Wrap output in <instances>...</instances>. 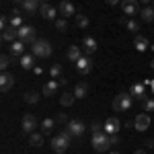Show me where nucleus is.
<instances>
[{"mask_svg":"<svg viewBox=\"0 0 154 154\" xmlns=\"http://www.w3.org/2000/svg\"><path fill=\"white\" fill-rule=\"evenodd\" d=\"M51 51H54V48H51V43L45 41V39H37L35 43L31 45V54L35 58H49Z\"/></svg>","mask_w":154,"mask_h":154,"instance_id":"obj_1","label":"nucleus"},{"mask_svg":"<svg viewBox=\"0 0 154 154\" xmlns=\"http://www.w3.org/2000/svg\"><path fill=\"white\" fill-rule=\"evenodd\" d=\"M131 105H134L131 93H119V95L113 99V109H115V111H130Z\"/></svg>","mask_w":154,"mask_h":154,"instance_id":"obj_2","label":"nucleus"},{"mask_svg":"<svg viewBox=\"0 0 154 154\" xmlns=\"http://www.w3.org/2000/svg\"><path fill=\"white\" fill-rule=\"evenodd\" d=\"M93 148L97 152H107L111 148V138L105 131H99V134H93Z\"/></svg>","mask_w":154,"mask_h":154,"instance_id":"obj_3","label":"nucleus"},{"mask_svg":"<svg viewBox=\"0 0 154 154\" xmlns=\"http://www.w3.org/2000/svg\"><path fill=\"white\" fill-rule=\"evenodd\" d=\"M19 39L23 41L25 45H33V43L37 41L35 27H31V25H23V27H19Z\"/></svg>","mask_w":154,"mask_h":154,"instance_id":"obj_4","label":"nucleus"},{"mask_svg":"<svg viewBox=\"0 0 154 154\" xmlns=\"http://www.w3.org/2000/svg\"><path fill=\"white\" fill-rule=\"evenodd\" d=\"M70 144H72L70 140H66V138L60 134V136H56V138L51 140V150H54L56 154H64L66 150H68V146H70Z\"/></svg>","mask_w":154,"mask_h":154,"instance_id":"obj_5","label":"nucleus"},{"mask_svg":"<svg viewBox=\"0 0 154 154\" xmlns=\"http://www.w3.org/2000/svg\"><path fill=\"white\" fill-rule=\"evenodd\" d=\"M21 128H23V134H33V131L39 128V123H37L35 115H31V113H27L23 115V121H21Z\"/></svg>","mask_w":154,"mask_h":154,"instance_id":"obj_6","label":"nucleus"},{"mask_svg":"<svg viewBox=\"0 0 154 154\" xmlns=\"http://www.w3.org/2000/svg\"><path fill=\"white\" fill-rule=\"evenodd\" d=\"M121 8H123V12L128 17H136V14H140V11H142L138 0H121Z\"/></svg>","mask_w":154,"mask_h":154,"instance_id":"obj_7","label":"nucleus"},{"mask_svg":"<svg viewBox=\"0 0 154 154\" xmlns=\"http://www.w3.org/2000/svg\"><path fill=\"white\" fill-rule=\"evenodd\" d=\"M93 66H95V62L91 60V56H82V58L76 62V70H78V74H91V70H93Z\"/></svg>","mask_w":154,"mask_h":154,"instance_id":"obj_8","label":"nucleus"},{"mask_svg":"<svg viewBox=\"0 0 154 154\" xmlns=\"http://www.w3.org/2000/svg\"><path fill=\"white\" fill-rule=\"evenodd\" d=\"M146 84H150V82H136V84L130 88L131 97H134L136 101H140V103H144V101L148 99V95H146V88H144Z\"/></svg>","mask_w":154,"mask_h":154,"instance_id":"obj_9","label":"nucleus"},{"mask_svg":"<svg viewBox=\"0 0 154 154\" xmlns=\"http://www.w3.org/2000/svg\"><path fill=\"white\" fill-rule=\"evenodd\" d=\"M58 12L62 14V19H68V17L76 14V8H74V4H72L70 0H62L58 4Z\"/></svg>","mask_w":154,"mask_h":154,"instance_id":"obj_10","label":"nucleus"},{"mask_svg":"<svg viewBox=\"0 0 154 154\" xmlns=\"http://www.w3.org/2000/svg\"><path fill=\"white\" fill-rule=\"evenodd\" d=\"M119 130H121V121H119L117 117H109L105 123H103V131L109 134V136H111V134H119Z\"/></svg>","mask_w":154,"mask_h":154,"instance_id":"obj_11","label":"nucleus"},{"mask_svg":"<svg viewBox=\"0 0 154 154\" xmlns=\"http://www.w3.org/2000/svg\"><path fill=\"white\" fill-rule=\"evenodd\" d=\"M66 130H70V134L74 138H80L84 131H86V125H84L82 121H76V119H70V123L66 125Z\"/></svg>","mask_w":154,"mask_h":154,"instance_id":"obj_12","label":"nucleus"},{"mask_svg":"<svg viewBox=\"0 0 154 154\" xmlns=\"http://www.w3.org/2000/svg\"><path fill=\"white\" fill-rule=\"evenodd\" d=\"M12 86H14V76L11 72H2V76H0V91L6 93V91H11Z\"/></svg>","mask_w":154,"mask_h":154,"instance_id":"obj_13","label":"nucleus"},{"mask_svg":"<svg viewBox=\"0 0 154 154\" xmlns=\"http://www.w3.org/2000/svg\"><path fill=\"white\" fill-rule=\"evenodd\" d=\"M39 12H41V17H43L45 21H54V19L58 17V8H54L51 4H48V2H43V4H41Z\"/></svg>","mask_w":154,"mask_h":154,"instance_id":"obj_14","label":"nucleus"},{"mask_svg":"<svg viewBox=\"0 0 154 154\" xmlns=\"http://www.w3.org/2000/svg\"><path fill=\"white\" fill-rule=\"evenodd\" d=\"M134 123H136V128H134V130H138V131L148 130V128H150V117H148V113H140V115H136Z\"/></svg>","mask_w":154,"mask_h":154,"instance_id":"obj_15","label":"nucleus"},{"mask_svg":"<svg viewBox=\"0 0 154 154\" xmlns=\"http://www.w3.org/2000/svg\"><path fill=\"white\" fill-rule=\"evenodd\" d=\"M17 39H19V29H14L11 25L2 29V41H11L12 43V41H17Z\"/></svg>","mask_w":154,"mask_h":154,"instance_id":"obj_16","label":"nucleus"},{"mask_svg":"<svg viewBox=\"0 0 154 154\" xmlns=\"http://www.w3.org/2000/svg\"><path fill=\"white\" fill-rule=\"evenodd\" d=\"M19 64H21L23 70H33L35 68V56L33 54H25V56H21Z\"/></svg>","mask_w":154,"mask_h":154,"instance_id":"obj_17","label":"nucleus"},{"mask_svg":"<svg viewBox=\"0 0 154 154\" xmlns=\"http://www.w3.org/2000/svg\"><path fill=\"white\" fill-rule=\"evenodd\" d=\"M82 51L86 54V56H91V54H95V49H97V41H95V37H84L82 39Z\"/></svg>","mask_w":154,"mask_h":154,"instance_id":"obj_18","label":"nucleus"},{"mask_svg":"<svg viewBox=\"0 0 154 154\" xmlns=\"http://www.w3.org/2000/svg\"><path fill=\"white\" fill-rule=\"evenodd\" d=\"M82 48H80V45H70V48H68V51H66V56H68V60H70V62H78V60L82 58Z\"/></svg>","mask_w":154,"mask_h":154,"instance_id":"obj_19","label":"nucleus"},{"mask_svg":"<svg viewBox=\"0 0 154 154\" xmlns=\"http://www.w3.org/2000/svg\"><path fill=\"white\" fill-rule=\"evenodd\" d=\"M56 125H58V123H56V119H43V121H41V123H39V131H41V134H43V136H48V134H51V131H54V128H56Z\"/></svg>","mask_w":154,"mask_h":154,"instance_id":"obj_20","label":"nucleus"},{"mask_svg":"<svg viewBox=\"0 0 154 154\" xmlns=\"http://www.w3.org/2000/svg\"><path fill=\"white\" fill-rule=\"evenodd\" d=\"M88 91H91V84L84 82V80L74 86V95H76V99H84V97L88 95Z\"/></svg>","mask_w":154,"mask_h":154,"instance_id":"obj_21","label":"nucleus"},{"mask_svg":"<svg viewBox=\"0 0 154 154\" xmlns=\"http://www.w3.org/2000/svg\"><path fill=\"white\" fill-rule=\"evenodd\" d=\"M11 56L14 58V56H25V43L21 41V39H17V41H12L11 43Z\"/></svg>","mask_w":154,"mask_h":154,"instance_id":"obj_22","label":"nucleus"},{"mask_svg":"<svg viewBox=\"0 0 154 154\" xmlns=\"http://www.w3.org/2000/svg\"><path fill=\"white\" fill-rule=\"evenodd\" d=\"M58 88H60V82H58V80H48V82L43 84V95H45V97L56 95V93H58Z\"/></svg>","mask_w":154,"mask_h":154,"instance_id":"obj_23","label":"nucleus"},{"mask_svg":"<svg viewBox=\"0 0 154 154\" xmlns=\"http://www.w3.org/2000/svg\"><path fill=\"white\" fill-rule=\"evenodd\" d=\"M11 27H14V29L23 27V12L19 11V8H14L11 14Z\"/></svg>","mask_w":154,"mask_h":154,"instance_id":"obj_24","label":"nucleus"},{"mask_svg":"<svg viewBox=\"0 0 154 154\" xmlns=\"http://www.w3.org/2000/svg\"><path fill=\"white\" fill-rule=\"evenodd\" d=\"M140 19L144 23H152L154 21V6H144L140 11Z\"/></svg>","mask_w":154,"mask_h":154,"instance_id":"obj_25","label":"nucleus"},{"mask_svg":"<svg viewBox=\"0 0 154 154\" xmlns=\"http://www.w3.org/2000/svg\"><path fill=\"white\" fill-rule=\"evenodd\" d=\"M23 8L29 14H35L37 8H41V6H39V0H23Z\"/></svg>","mask_w":154,"mask_h":154,"instance_id":"obj_26","label":"nucleus"},{"mask_svg":"<svg viewBox=\"0 0 154 154\" xmlns=\"http://www.w3.org/2000/svg\"><path fill=\"white\" fill-rule=\"evenodd\" d=\"M134 45H136V49H138V51H146L150 43H148V39H146V37L136 35V39H134Z\"/></svg>","mask_w":154,"mask_h":154,"instance_id":"obj_27","label":"nucleus"},{"mask_svg":"<svg viewBox=\"0 0 154 154\" xmlns=\"http://www.w3.org/2000/svg\"><path fill=\"white\" fill-rule=\"evenodd\" d=\"M29 144H31L33 148H39V146L43 144V134H41V131H39V134H35V131L29 134Z\"/></svg>","mask_w":154,"mask_h":154,"instance_id":"obj_28","label":"nucleus"},{"mask_svg":"<svg viewBox=\"0 0 154 154\" xmlns=\"http://www.w3.org/2000/svg\"><path fill=\"white\" fill-rule=\"evenodd\" d=\"M74 99H76V95L74 93H62V97H60V103L64 107H70L72 103H74Z\"/></svg>","mask_w":154,"mask_h":154,"instance_id":"obj_29","label":"nucleus"},{"mask_svg":"<svg viewBox=\"0 0 154 154\" xmlns=\"http://www.w3.org/2000/svg\"><path fill=\"white\" fill-rule=\"evenodd\" d=\"M39 93H37V91H27V93H25V101H27V103H31V105H35L37 101H39Z\"/></svg>","mask_w":154,"mask_h":154,"instance_id":"obj_30","label":"nucleus"},{"mask_svg":"<svg viewBox=\"0 0 154 154\" xmlns=\"http://www.w3.org/2000/svg\"><path fill=\"white\" fill-rule=\"evenodd\" d=\"M76 27H78V29H86V27H88V17L78 12V14H76Z\"/></svg>","mask_w":154,"mask_h":154,"instance_id":"obj_31","label":"nucleus"},{"mask_svg":"<svg viewBox=\"0 0 154 154\" xmlns=\"http://www.w3.org/2000/svg\"><path fill=\"white\" fill-rule=\"evenodd\" d=\"M12 64V56H8V54H4L2 58H0V68H2V72L8 70V66Z\"/></svg>","mask_w":154,"mask_h":154,"instance_id":"obj_32","label":"nucleus"},{"mask_svg":"<svg viewBox=\"0 0 154 154\" xmlns=\"http://www.w3.org/2000/svg\"><path fill=\"white\" fill-rule=\"evenodd\" d=\"M125 27H128V31H131V33H138V31H140V29H142V23H140V21H128V23H125Z\"/></svg>","mask_w":154,"mask_h":154,"instance_id":"obj_33","label":"nucleus"},{"mask_svg":"<svg viewBox=\"0 0 154 154\" xmlns=\"http://www.w3.org/2000/svg\"><path fill=\"white\" fill-rule=\"evenodd\" d=\"M49 76L51 78H62V64H54L49 68Z\"/></svg>","mask_w":154,"mask_h":154,"instance_id":"obj_34","label":"nucleus"},{"mask_svg":"<svg viewBox=\"0 0 154 154\" xmlns=\"http://www.w3.org/2000/svg\"><path fill=\"white\" fill-rule=\"evenodd\" d=\"M54 119H56V123H58V125H68V123H70V119H68L66 113H58Z\"/></svg>","mask_w":154,"mask_h":154,"instance_id":"obj_35","label":"nucleus"},{"mask_svg":"<svg viewBox=\"0 0 154 154\" xmlns=\"http://www.w3.org/2000/svg\"><path fill=\"white\" fill-rule=\"evenodd\" d=\"M142 105H144V111H154V97H148Z\"/></svg>","mask_w":154,"mask_h":154,"instance_id":"obj_36","label":"nucleus"},{"mask_svg":"<svg viewBox=\"0 0 154 154\" xmlns=\"http://www.w3.org/2000/svg\"><path fill=\"white\" fill-rule=\"evenodd\" d=\"M56 29H58V31H68V23H66V19H58V21H56Z\"/></svg>","mask_w":154,"mask_h":154,"instance_id":"obj_37","label":"nucleus"},{"mask_svg":"<svg viewBox=\"0 0 154 154\" xmlns=\"http://www.w3.org/2000/svg\"><path fill=\"white\" fill-rule=\"evenodd\" d=\"M91 131H93V134H99V131H103V123H99V121H93V123H91Z\"/></svg>","mask_w":154,"mask_h":154,"instance_id":"obj_38","label":"nucleus"},{"mask_svg":"<svg viewBox=\"0 0 154 154\" xmlns=\"http://www.w3.org/2000/svg\"><path fill=\"white\" fill-rule=\"evenodd\" d=\"M146 148H154V140H146Z\"/></svg>","mask_w":154,"mask_h":154,"instance_id":"obj_39","label":"nucleus"},{"mask_svg":"<svg viewBox=\"0 0 154 154\" xmlns=\"http://www.w3.org/2000/svg\"><path fill=\"white\" fill-rule=\"evenodd\" d=\"M33 72H35V74H41V72H43V68H39V66H35V68H33Z\"/></svg>","mask_w":154,"mask_h":154,"instance_id":"obj_40","label":"nucleus"},{"mask_svg":"<svg viewBox=\"0 0 154 154\" xmlns=\"http://www.w3.org/2000/svg\"><path fill=\"white\" fill-rule=\"evenodd\" d=\"M107 4H119V2H121V0H105Z\"/></svg>","mask_w":154,"mask_h":154,"instance_id":"obj_41","label":"nucleus"},{"mask_svg":"<svg viewBox=\"0 0 154 154\" xmlns=\"http://www.w3.org/2000/svg\"><path fill=\"white\" fill-rule=\"evenodd\" d=\"M138 2H140V4H148L150 0H138Z\"/></svg>","mask_w":154,"mask_h":154,"instance_id":"obj_42","label":"nucleus"},{"mask_svg":"<svg viewBox=\"0 0 154 154\" xmlns=\"http://www.w3.org/2000/svg\"><path fill=\"white\" fill-rule=\"evenodd\" d=\"M150 86H152V95H154V80H152V82H150Z\"/></svg>","mask_w":154,"mask_h":154,"instance_id":"obj_43","label":"nucleus"},{"mask_svg":"<svg viewBox=\"0 0 154 154\" xmlns=\"http://www.w3.org/2000/svg\"><path fill=\"white\" fill-rule=\"evenodd\" d=\"M150 68H152V70H154V60H152V62H150Z\"/></svg>","mask_w":154,"mask_h":154,"instance_id":"obj_44","label":"nucleus"},{"mask_svg":"<svg viewBox=\"0 0 154 154\" xmlns=\"http://www.w3.org/2000/svg\"><path fill=\"white\" fill-rule=\"evenodd\" d=\"M136 154H144V150H138V152H136Z\"/></svg>","mask_w":154,"mask_h":154,"instance_id":"obj_45","label":"nucleus"},{"mask_svg":"<svg viewBox=\"0 0 154 154\" xmlns=\"http://www.w3.org/2000/svg\"><path fill=\"white\" fill-rule=\"evenodd\" d=\"M14 2H23V0H14Z\"/></svg>","mask_w":154,"mask_h":154,"instance_id":"obj_46","label":"nucleus"},{"mask_svg":"<svg viewBox=\"0 0 154 154\" xmlns=\"http://www.w3.org/2000/svg\"><path fill=\"white\" fill-rule=\"evenodd\" d=\"M152 51H154V43H152Z\"/></svg>","mask_w":154,"mask_h":154,"instance_id":"obj_47","label":"nucleus"},{"mask_svg":"<svg viewBox=\"0 0 154 154\" xmlns=\"http://www.w3.org/2000/svg\"><path fill=\"white\" fill-rule=\"evenodd\" d=\"M111 154H119V152H111Z\"/></svg>","mask_w":154,"mask_h":154,"instance_id":"obj_48","label":"nucleus"},{"mask_svg":"<svg viewBox=\"0 0 154 154\" xmlns=\"http://www.w3.org/2000/svg\"><path fill=\"white\" fill-rule=\"evenodd\" d=\"M152 2H154V0H152Z\"/></svg>","mask_w":154,"mask_h":154,"instance_id":"obj_49","label":"nucleus"}]
</instances>
